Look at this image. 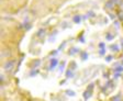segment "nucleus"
I'll list each match as a JSON object with an SVG mask.
<instances>
[{"label": "nucleus", "instance_id": "f257e3e1", "mask_svg": "<svg viewBox=\"0 0 123 101\" xmlns=\"http://www.w3.org/2000/svg\"><path fill=\"white\" fill-rule=\"evenodd\" d=\"M14 64H15V62L13 59L8 60V62L5 64V69L7 70V71H10V70L12 69L13 67H14Z\"/></svg>", "mask_w": 123, "mask_h": 101}, {"label": "nucleus", "instance_id": "f03ea898", "mask_svg": "<svg viewBox=\"0 0 123 101\" xmlns=\"http://www.w3.org/2000/svg\"><path fill=\"white\" fill-rule=\"evenodd\" d=\"M45 34H46V30H45V29H40V30L36 32V36H37L38 39H42V37L45 36Z\"/></svg>", "mask_w": 123, "mask_h": 101}, {"label": "nucleus", "instance_id": "7ed1b4c3", "mask_svg": "<svg viewBox=\"0 0 123 101\" xmlns=\"http://www.w3.org/2000/svg\"><path fill=\"white\" fill-rule=\"evenodd\" d=\"M113 6H115L114 1H113V0H109V1L107 2V5H105V8L109 9V10H112V9H113Z\"/></svg>", "mask_w": 123, "mask_h": 101}, {"label": "nucleus", "instance_id": "20e7f679", "mask_svg": "<svg viewBox=\"0 0 123 101\" xmlns=\"http://www.w3.org/2000/svg\"><path fill=\"white\" fill-rule=\"evenodd\" d=\"M80 21H81L80 14H76V16L73 17V22H74V23H80Z\"/></svg>", "mask_w": 123, "mask_h": 101}, {"label": "nucleus", "instance_id": "39448f33", "mask_svg": "<svg viewBox=\"0 0 123 101\" xmlns=\"http://www.w3.org/2000/svg\"><path fill=\"white\" fill-rule=\"evenodd\" d=\"M105 39H107V41H112V40H113V35L110 33V32H108L107 35H105Z\"/></svg>", "mask_w": 123, "mask_h": 101}, {"label": "nucleus", "instance_id": "423d86ee", "mask_svg": "<svg viewBox=\"0 0 123 101\" xmlns=\"http://www.w3.org/2000/svg\"><path fill=\"white\" fill-rule=\"evenodd\" d=\"M80 56H81L82 59H87V57H88V53L87 52H80Z\"/></svg>", "mask_w": 123, "mask_h": 101}, {"label": "nucleus", "instance_id": "0eeeda50", "mask_svg": "<svg viewBox=\"0 0 123 101\" xmlns=\"http://www.w3.org/2000/svg\"><path fill=\"white\" fill-rule=\"evenodd\" d=\"M57 63H58V60L56 59V58H54V59L51 60V67H55L57 65Z\"/></svg>", "mask_w": 123, "mask_h": 101}, {"label": "nucleus", "instance_id": "6e6552de", "mask_svg": "<svg viewBox=\"0 0 123 101\" xmlns=\"http://www.w3.org/2000/svg\"><path fill=\"white\" fill-rule=\"evenodd\" d=\"M118 17L121 21H123V11H118Z\"/></svg>", "mask_w": 123, "mask_h": 101}, {"label": "nucleus", "instance_id": "1a4fd4ad", "mask_svg": "<svg viewBox=\"0 0 123 101\" xmlns=\"http://www.w3.org/2000/svg\"><path fill=\"white\" fill-rule=\"evenodd\" d=\"M113 1H114L115 5H118V6H122V3H123V0H113Z\"/></svg>", "mask_w": 123, "mask_h": 101}, {"label": "nucleus", "instance_id": "9d476101", "mask_svg": "<svg viewBox=\"0 0 123 101\" xmlns=\"http://www.w3.org/2000/svg\"><path fill=\"white\" fill-rule=\"evenodd\" d=\"M66 92H67V95H68V96H74V95H75L74 91H70V90H67Z\"/></svg>", "mask_w": 123, "mask_h": 101}, {"label": "nucleus", "instance_id": "9b49d317", "mask_svg": "<svg viewBox=\"0 0 123 101\" xmlns=\"http://www.w3.org/2000/svg\"><path fill=\"white\" fill-rule=\"evenodd\" d=\"M0 81H1V83H3V81H5V76L3 75L0 76Z\"/></svg>", "mask_w": 123, "mask_h": 101}, {"label": "nucleus", "instance_id": "f8f14e48", "mask_svg": "<svg viewBox=\"0 0 123 101\" xmlns=\"http://www.w3.org/2000/svg\"><path fill=\"white\" fill-rule=\"evenodd\" d=\"M75 49H76V48H73V51H70V52H69V54H75V53H76V51H75Z\"/></svg>", "mask_w": 123, "mask_h": 101}]
</instances>
